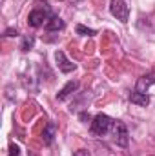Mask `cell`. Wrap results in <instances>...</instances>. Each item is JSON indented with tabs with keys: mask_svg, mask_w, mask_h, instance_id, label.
I'll list each match as a JSON object with an SVG mask.
<instances>
[{
	"mask_svg": "<svg viewBox=\"0 0 155 156\" xmlns=\"http://www.w3.org/2000/svg\"><path fill=\"white\" fill-rule=\"evenodd\" d=\"M51 16H53L51 7L46 2H37V5L28 15V24L31 27H40V26H46L51 20Z\"/></svg>",
	"mask_w": 155,
	"mask_h": 156,
	"instance_id": "6da1fadb",
	"label": "cell"
},
{
	"mask_svg": "<svg viewBox=\"0 0 155 156\" xmlns=\"http://www.w3.org/2000/svg\"><path fill=\"white\" fill-rule=\"evenodd\" d=\"M55 133H57V125H55L53 122H47L46 127H44V131H42V140H44L46 145H51V144H53Z\"/></svg>",
	"mask_w": 155,
	"mask_h": 156,
	"instance_id": "8992f818",
	"label": "cell"
},
{
	"mask_svg": "<svg viewBox=\"0 0 155 156\" xmlns=\"http://www.w3.org/2000/svg\"><path fill=\"white\" fill-rule=\"evenodd\" d=\"M110 13L120 22H128L130 16V7L126 4V0H112L110 2Z\"/></svg>",
	"mask_w": 155,
	"mask_h": 156,
	"instance_id": "3957f363",
	"label": "cell"
},
{
	"mask_svg": "<svg viewBox=\"0 0 155 156\" xmlns=\"http://www.w3.org/2000/svg\"><path fill=\"white\" fill-rule=\"evenodd\" d=\"M33 44H35V38H33L31 35H26V37L22 38V45H20V49H22V51H29V49L33 47Z\"/></svg>",
	"mask_w": 155,
	"mask_h": 156,
	"instance_id": "8fae6325",
	"label": "cell"
},
{
	"mask_svg": "<svg viewBox=\"0 0 155 156\" xmlns=\"http://www.w3.org/2000/svg\"><path fill=\"white\" fill-rule=\"evenodd\" d=\"M113 125H115V120L108 116V115H97L91 122V133L95 136H104V134H110L113 131Z\"/></svg>",
	"mask_w": 155,
	"mask_h": 156,
	"instance_id": "7a4b0ae2",
	"label": "cell"
},
{
	"mask_svg": "<svg viewBox=\"0 0 155 156\" xmlns=\"http://www.w3.org/2000/svg\"><path fill=\"white\" fill-rule=\"evenodd\" d=\"M77 87H78L77 82H68V83L60 89V93L57 94V98H59V100H66V98H68L73 91H77Z\"/></svg>",
	"mask_w": 155,
	"mask_h": 156,
	"instance_id": "30bf717a",
	"label": "cell"
},
{
	"mask_svg": "<svg viewBox=\"0 0 155 156\" xmlns=\"http://www.w3.org/2000/svg\"><path fill=\"white\" fill-rule=\"evenodd\" d=\"M130 102H131V104H137V105H142V107H146V105L150 104V96H148L146 93L133 91V93L130 94Z\"/></svg>",
	"mask_w": 155,
	"mask_h": 156,
	"instance_id": "ba28073f",
	"label": "cell"
},
{
	"mask_svg": "<svg viewBox=\"0 0 155 156\" xmlns=\"http://www.w3.org/2000/svg\"><path fill=\"white\" fill-rule=\"evenodd\" d=\"M153 83H155V71H152V73H148V75H144V76L139 78V82H137V89H135V91L146 93V89H148L150 85H153Z\"/></svg>",
	"mask_w": 155,
	"mask_h": 156,
	"instance_id": "52a82bcc",
	"label": "cell"
},
{
	"mask_svg": "<svg viewBox=\"0 0 155 156\" xmlns=\"http://www.w3.org/2000/svg\"><path fill=\"white\" fill-rule=\"evenodd\" d=\"M9 156H20V149H18V145H15V144L9 145Z\"/></svg>",
	"mask_w": 155,
	"mask_h": 156,
	"instance_id": "4fadbf2b",
	"label": "cell"
},
{
	"mask_svg": "<svg viewBox=\"0 0 155 156\" xmlns=\"http://www.w3.org/2000/svg\"><path fill=\"white\" fill-rule=\"evenodd\" d=\"M73 156H91V153H89V151H86V149H78V151L73 153Z\"/></svg>",
	"mask_w": 155,
	"mask_h": 156,
	"instance_id": "5bb4252c",
	"label": "cell"
},
{
	"mask_svg": "<svg viewBox=\"0 0 155 156\" xmlns=\"http://www.w3.org/2000/svg\"><path fill=\"white\" fill-rule=\"evenodd\" d=\"M17 35H18V33L13 31V29H7V31H6V37H17Z\"/></svg>",
	"mask_w": 155,
	"mask_h": 156,
	"instance_id": "9a60e30c",
	"label": "cell"
},
{
	"mask_svg": "<svg viewBox=\"0 0 155 156\" xmlns=\"http://www.w3.org/2000/svg\"><path fill=\"white\" fill-rule=\"evenodd\" d=\"M75 29H77L78 35H82V37H93V35H95V31H93V29H88V27H86V26H82V24H78Z\"/></svg>",
	"mask_w": 155,
	"mask_h": 156,
	"instance_id": "7c38bea8",
	"label": "cell"
},
{
	"mask_svg": "<svg viewBox=\"0 0 155 156\" xmlns=\"http://www.w3.org/2000/svg\"><path fill=\"white\" fill-rule=\"evenodd\" d=\"M112 134H113V140H115L117 145H120V147L128 145V129H126V125L122 122H115Z\"/></svg>",
	"mask_w": 155,
	"mask_h": 156,
	"instance_id": "277c9868",
	"label": "cell"
},
{
	"mask_svg": "<svg viewBox=\"0 0 155 156\" xmlns=\"http://www.w3.org/2000/svg\"><path fill=\"white\" fill-rule=\"evenodd\" d=\"M46 27V31H49V33H53V31H59V29H64V20L62 18H59V16H51V20L44 26Z\"/></svg>",
	"mask_w": 155,
	"mask_h": 156,
	"instance_id": "9c48e42d",
	"label": "cell"
},
{
	"mask_svg": "<svg viewBox=\"0 0 155 156\" xmlns=\"http://www.w3.org/2000/svg\"><path fill=\"white\" fill-rule=\"evenodd\" d=\"M55 60H57V66H59V69H60L62 73H71V71L77 69V66H75L73 62H70L62 51H57V53H55Z\"/></svg>",
	"mask_w": 155,
	"mask_h": 156,
	"instance_id": "5b68a950",
	"label": "cell"
}]
</instances>
